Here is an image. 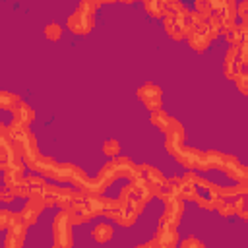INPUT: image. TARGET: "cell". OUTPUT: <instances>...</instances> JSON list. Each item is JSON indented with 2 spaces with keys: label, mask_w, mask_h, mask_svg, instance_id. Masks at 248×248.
I'll use <instances>...</instances> for the list:
<instances>
[{
  "label": "cell",
  "mask_w": 248,
  "mask_h": 248,
  "mask_svg": "<svg viewBox=\"0 0 248 248\" xmlns=\"http://www.w3.org/2000/svg\"><path fill=\"white\" fill-rule=\"evenodd\" d=\"M31 169L41 172V174H46L48 178H54V180H60V182H70L78 167L72 165V163H58L50 157L39 155L35 159V163L31 165Z\"/></svg>",
  "instance_id": "obj_1"
},
{
  "label": "cell",
  "mask_w": 248,
  "mask_h": 248,
  "mask_svg": "<svg viewBox=\"0 0 248 248\" xmlns=\"http://www.w3.org/2000/svg\"><path fill=\"white\" fill-rule=\"evenodd\" d=\"M95 10H97V4L93 0H81L78 4L76 12L68 17V29L72 33H79V35L89 33L95 23Z\"/></svg>",
  "instance_id": "obj_2"
},
{
  "label": "cell",
  "mask_w": 248,
  "mask_h": 248,
  "mask_svg": "<svg viewBox=\"0 0 248 248\" xmlns=\"http://www.w3.org/2000/svg\"><path fill=\"white\" fill-rule=\"evenodd\" d=\"M72 223L68 217V211L60 209L54 215L52 232H54V246H70L72 244Z\"/></svg>",
  "instance_id": "obj_3"
},
{
  "label": "cell",
  "mask_w": 248,
  "mask_h": 248,
  "mask_svg": "<svg viewBox=\"0 0 248 248\" xmlns=\"http://www.w3.org/2000/svg\"><path fill=\"white\" fill-rule=\"evenodd\" d=\"M25 229H27V223L21 219L19 213H14L10 225L6 227L8 232H6L4 246L6 248H19L23 244V238H25Z\"/></svg>",
  "instance_id": "obj_4"
},
{
  "label": "cell",
  "mask_w": 248,
  "mask_h": 248,
  "mask_svg": "<svg viewBox=\"0 0 248 248\" xmlns=\"http://www.w3.org/2000/svg\"><path fill=\"white\" fill-rule=\"evenodd\" d=\"M163 202H165V213L161 215L159 221L176 227L180 223V217H182V211H184V200L180 196H169Z\"/></svg>",
  "instance_id": "obj_5"
},
{
  "label": "cell",
  "mask_w": 248,
  "mask_h": 248,
  "mask_svg": "<svg viewBox=\"0 0 248 248\" xmlns=\"http://www.w3.org/2000/svg\"><path fill=\"white\" fill-rule=\"evenodd\" d=\"M138 97H140V101L145 105V108H149V110H157V108H161V105H163L161 87L155 85V83H151V81L143 83V85L138 89Z\"/></svg>",
  "instance_id": "obj_6"
},
{
  "label": "cell",
  "mask_w": 248,
  "mask_h": 248,
  "mask_svg": "<svg viewBox=\"0 0 248 248\" xmlns=\"http://www.w3.org/2000/svg\"><path fill=\"white\" fill-rule=\"evenodd\" d=\"M186 39H188V45L196 50V52H203L209 43H211V37L207 33V27H205V19L200 21L198 25H194L188 33H186Z\"/></svg>",
  "instance_id": "obj_7"
},
{
  "label": "cell",
  "mask_w": 248,
  "mask_h": 248,
  "mask_svg": "<svg viewBox=\"0 0 248 248\" xmlns=\"http://www.w3.org/2000/svg\"><path fill=\"white\" fill-rule=\"evenodd\" d=\"M145 246H163V248H170V246H176V227L172 225H167V223H161L157 225V234L151 242H147Z\"/></svg>",
  "instance_id": "obj_8"
},
{
  "label": "cell",
  "mask_w": 248,
  "mask_h": 248,
  "mask_svg": "<svg viewBox=\"0 0 248 248\" xmlns=\"http://www.w3.org/2000/svg\"><path fill=\"white\" fill-rule=\"evenodd\" d=\"M186 14V12H184ZM184 14H172V12H165V29L169 33L170 39L174 41H182L186 37V29L182 25V16Z\"/></svg>",
  "instance_id": "obj_9"
},
{
  "label": "cell",
  "mask_w": 248,
  "mask_h": 248,
  "mask_svg": "<svg viewBox=\"0 0 248 248\" xmlns=\"http://www.w3.org/2000/svg\"><path fill=\"white\" fill-rule=\"evenodd\" d=\"M221 170H225V174L231 176L232 180H248V169L244 165H240L238 159L232 157V155H225L223 157Z\"/></svg>",
  "instance_id": "obj_10"
},
{
  "label": "cell",
  "mask_w": 248,
  "mask_h": 248,
  "mask_svg": "<svg viewBox=\"0 0 248 248\" xmlns=\"http://www.w3.org/2000/svg\"><path fill=\"white\" fill-rule=\"evenodd\" d=\"M240 70V60H238V46H231L225 54V76L229 79H234V76Z\"/></svg>",
  "instance_id": "obj_11"
},
{
  "label": "cell",
  "mask_w": 248,
  "mask_h": 248,
  "mask_svg": "<svg viewBox=\"0 0 248 248\" xmlns=\"http://www.w3.org/2000/svg\"><path fill=\"white\" fill-rule=\"evenodd\" d=\"M12 112H14V120H16V122H21V124H25V126H29V124L33 122V118H35L33 108H31V107H27L21 99L14 105Z\"/></svg>",
  "instance_id": "obj_12"
},
{
  "label": "cell",
  "mask_w": 248,
  "mask_h": 248,
  "mask_svg": "<svg viewBox=\"0 0 248 248\" xmlns=\"http://www.w3.org/2000/svg\"><path fill=\"white\" fill-rule=\"evenodd\" d=\"M223 35H225L227 43H229L231 46H234V45H238V43L246 41V23H234L232 27L225 29V31H223Z\"/></svg>",
  "instance_id": "obj_13"
},
{
  "label": "cell",
  "mask_w": 248,
  "mask_h": 248,
  "mask_svg": "<svg viewBox=\"0 0 248 248\" xmlns=\"http://www.w3.org/2000/svg\"><path fill=\"white\" fill-rule=\"evenodd\" d=\"M167 140L169 141H176V143H184V138H186V132H184V126L176 120V118H170V124L167 128Z\"/></svg>",
  "instance_id": "obj_14"
},
{
  "label": "cell",
  "mask_w": 248,
  "mask_h": 248,
  "mask_svg": "<svg viewBox=\"0 0 248 248\" xmlns=\"http://www.w3.org/2000/svg\"><path fill=\"white\" fill-rule=\"evenodd\" d=\"M170 114L167 112V110H163V108H157V110H151V124L157 128V130H161V132H167V128H169V124H170Z\"/></svg>",
  "instance_id": "obj_15"
},
{
  "label": "cell",
  "mask_w": 248,
  "mask_h": 248,
  "mask_svg": "<svg viewBox=\"0 0 248 248\" xmlns=\"http://www.w3.org/2000/svg\"><path fill=\"white\" fill-rule=\"evenodd\" d=\"M140 172H141V176H143L145 180H149L153 186H159V184L165 180V176L161 174V170L155 169V167H151V165H140Z\"/></svg>",
  "instance_id": "obj_16"
},
{
  "label": "cell",
  "mask_w": 248,
  "mask_h": 248,
  "mask_svg": "<svg viewBox=\"0 0 248 248\" xmlns=\"http://www.w3.org/2000/svg\"><path fill=\"white\" fill-rule=\"evenodd\" d=\"M110 236H112V227H110L108 223H99V225H95V229H93V238H95L99 244L108 242Z\"/></svg>",
  "instance_id": "obj_17"
},
{
  "label": "cell",
  "mask_w": 248,
  "mask_h": 248,
  "mask_svg": "<svg viewBox=\"0 0 248 248\" xmlns=\"http://www.w3.org/2000/svg\"><path fill=\"white\" fill-rule=\"evenodd\" d=\"M205 27H207V33H209L211 39H217V37L223 33L219 16H207V17H205Z\"/></svg>",
  "instance_id": "obj_18"
},
{
  "label": "cell",
  "mask_w": 248,
  "mask_h": 248,
  "mask_svg": "<svg viewBox=\"0 0 248 248\" xmlns=\"http://www.w3.org/2000/svg\"><path fill=\"white\" fill-rule=\"evenodd\" d=\"M143 8L147 10V14L151 17H163L165 16V8H163L161 0H143Z\"/></svg>",
  "instance_id": "obj_19"
},
{
  "label": "cell",
  "mask_w": 248,
  "mask_h": 248,
  "mask_svg": "<svg viewBox=\"0 0 248 248\" xmlns=\"http://www.w3.org/2000/svg\"><path fill=\"white\" fill-rule=\"evenodd\" d=\"M19 101L17 95L14 93H8V91H0V108H6V110H12L14 105Z\"/></svg>",
  "instance_id": "obj_20"
},
{
  "label": "cell",
  "mask_w": 248,
  "mask_h": 248,
  "mask_svg": "<svg viewBox=\"0 0 248 248\" xmlns=\"http://www.w3.org/2000/svg\"><path fill=\"white\" fill-rule=\"evenodd\" d=\"M165 12H172V14H184L186 12V6L180 2V0H161Z\"/></svg>",
  "instance_id": "obj_21"
},
{
  "label": "cell",
  "mask_w": 248,
  "mask_h": 248,
  "mask_svg": "<svg viewBox=\"0 0 248 248\" xmlns=\"http://www.w3.org/2000/svg\"><path fill=\"white\" fill-rule=\"evenodd\" d=\"M232 81L236 83V87L240 89V93H242V95H248V72L240 70V72L234 76V79H232Z\"/></svg>",
  "instance_id": "obj_22"
},
{
  "label": "cell",
  "mask_w": 248,
  "mask_h": 248,
  "mask_svg": "<svg viewBox=\"0 0 248 248\" xmlns=\"http://www.w3.org/2000/svg\"><path fill=\"white\" fill-rule=\"evenodd\" d=\"M103 153L108 155L110 159L116 157V155L120 153V143H118L116 140H107V141L103 143Z\"/></svg>",
  "instance_id": "obj_23"
},
{
  "label": "cell",
  "mask_w": 248,
  "mask_h": 248,
  "mask_svg": "<svg viewBox=\"0 0 248 248\" xmlns=\"http://www.w3.org/2000/svg\"><path fill=\"white\" fill-rule=\"evenodd\" d=\"M45 37L50 39V41H58L62 37V27L58 23H48L45 27Z\"/></svg>",
  "instance_id": "obj_24"
},
{
  "label": "cell",
  "mask_w": 248,
  "mask_h": 248,
  "mask_svg": "<svg viewBox=\"0 0 248 248\" xmlns=\"http://www.w3.org/2000/svg\"><path fill=\"white\" fill-rule=\"evenodd\" d=\"M196 12L205 19L207 16H213L211 10V0H196Z\"/></svg>",
  "instance_id": "obj_25"
},
{
  "label": "cell",
  "mask_w": 248,
  "mask_h": 248,
  "mask_svg": "<svg viewBox=\"0 0 248 248\" xmlns=\"http://www.w3.org/2000/svg\"><path fill=\"white\" fill-rule=\"evenodd\" d=\"M246 10H248V2H240L236 6V16L240 17V23H246Z\"/></svg>",
  "instance_id": "obj_26"
},
{
  "label": "cell",
  "mask_w": 248,
  "mask_h": 248,
  "mask_svg": "<svg viewBox=\"0 0 248 248\" xmlns=\"http://www.w3.org/2000/svg\"><path fill=\"white\" fill-rule=\"evenodd\" d=\"M12 211H0V231L2 229H6L8 225H10V221H12Z\"/></svg>",
  "instance_id": "obj_27"
},
{
  "label": "cell",
  "mask_w": 248,
  "mask_h": 248,
  "mask_svg": "<svg viewBox=\"0 0 248 248\" xmlns=\"http://www.w3.org/2000/svg\"><path fill=\"white\" fill-rule=\"evenodd\" d=\"M180 246H182V248H188V246H198V248H202V246H203V242H202V240H198V238H194V236H188L186 240H182V242H180Z\"/></svg>",
  "instance_id": "obj_28"
},
{
  "label": "cell",
  "mask_w": 248,
  "mask_h": 248,
  "mask_svg": "<svg viewBox=\"0 0 248 248\" xmlns=\"http://www.w3.org/2000/svg\"><path fill=\"white\" fill-rule=\"evenodd\" d=\"M14 198H16V196H14V192H12V190H10L8 186H4V188L0 190V200H2V202H6V203H10V202H12Z\"/></svg>",
  "instance_id": "obj_29"
},
{
  "label": "cell",
  "mask_w": 248,
  "mask_h": 248,
  "mask_svg": "<svg viewBox=\"0 0 248 248\" xmlns=\"http://www.w3.org/2000/svg\"><path fill=\"white\" fill-rule=\"evenodd\" d=\"M93 2H95V4H97V6H101V4H105V2H107V0H93Z\"/></svg>",
  "instance_id": "obj_30"
}]
</instances>
